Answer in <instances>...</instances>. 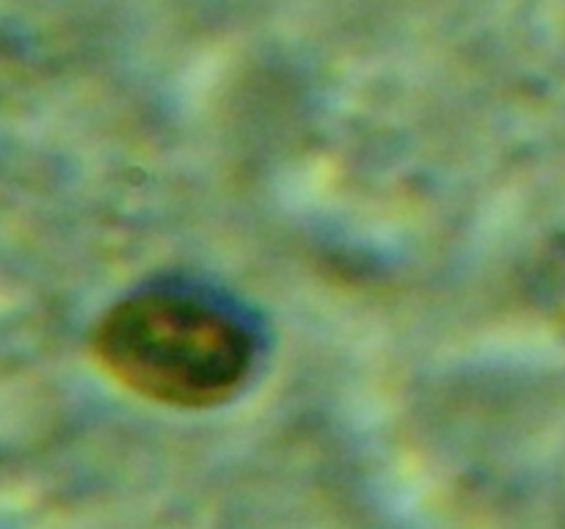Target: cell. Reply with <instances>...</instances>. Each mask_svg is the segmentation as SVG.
I'll list each match as a JSON object with an SVG mask.
<instances>
[{
    "label": "cell",
    "instance_id": "obj_1",
    "mask_svg": "<svg viewBox=\"0 0 565 529\" xmlns=\"http://www.w3.org/2000/svg\"><path fill=\"white\" fill-rule=\"evenodd\" d=\"M92 358L114 384L149 402L202 411L232 400L257 361V334L207 292L154 287L108 309Z\"/></svg>",
    "mask_w": 565,
    "mask_h": 529
}]
</instances>
